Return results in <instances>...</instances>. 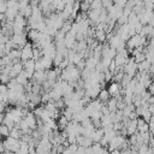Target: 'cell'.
<instances>
[{
    "instance_id": "cell-1",
    "label": "cell",
    "mask_w": 154,
    "mask_h": 154,
    "mask_svg": "<svg viewBox=\"0 0 154 154\" xmlns=\"http://www.w3.org/2000/svg\"><path fill=\"white\" fill-rule=\"evenodd\" d=\"M2 143H4V147H5V152L17 153L19 150V147H20V140H16L11 136L4 138Z\"/></svg>"
},
{
    "instance_id": "cell-2",
    "label": "cell",
    "mask_w": 154,
    "mask_h": 154,
    "mask_svg": "<svg viewBox=\"0 0 154 154\" xmlns=\"http://www.w3.org/2000/svg\"><path fill=\"white\" fill-rule=\"evenodd\" d=\"M29 59H32V45H31V42H28L20 49V60L26 61Z\"/></svg>"
},
{
    "instance_id": "cell-3",
    "label": "cell",
    "mask_w": 154,
    "mask_h": 154,
    "mask_svg": "<svg viewBox=\"0 0 154 154\" xmlns=\"http://www.w3.org/2000/svg\"><path fill=\"white\" fill-rule=\"evenodd\" d=\"M31 81H32V82H35V83L42 84L45 81H47V77H46V71H43V70L35 71V72H34V75H32Z\"/></svg>"
},
{
    "instance_id": "cell-4",
    "label": "cell",
    "mask_w": 154,
    "mask_h": 154,
    "mask_svg": "<svg viewBox=\"0 0 154 154\" xmlns=\"http://www.w3.org/2000/svg\"><path fill=\"white\" fill-rule=\"evenodd\" d=\"M149 131L148 123H146L141 117L137 118V132H147Z\"/></svg>"
},
{
    "instance_id": "cell-5",
    "label": "cell",
    "mask_w": 154,
    "mask_h": 154,
    "mask_svg": "<svg viewBox=\"0 0 154 154\" xmlns=\"http://www.w3.org/2000/svg\"><path fill=\"white\" fill-rule=\"evenodd\" d=\"M109 94H108V91L106 90V89H101L100 90V93H99V95H97V100H100L102 103H106L108 100H109Z\"/></svg>"
},
{
    "instance_id": "cell-6",
    "label": "cell",
    "mask_w": 154,
    "mask_h": 154,
    "mask_svg": "<svg viewBox=\"0 0 154 154\" xmlns=\"http://www.w3.org/2000/svg\"><path fill=\"white\" fill-rule=\"evenodd\" d=\"M14 79L17 81V83H19V84H20V85H23V87H24V85L28 83V81H29V78H28V76L25 75V72H24V71H22V72H20V73L14 78Z\"/></svg>"
},
{
    "instance_id": "cell-7",
    "label": "cell",
    "mask_w": 154,
    "mask_h": 154,
    "mask_svg": "<svg viewBox=\"0 0 154 154\" xmlns=\"http://www.w3.org/2000/svg\"><path fill=\"white\" fill-rule=\"evenodd\" d=\"M106 106H107L109 113L116 112V111H117V100H116L114 97H109V100L106 102Z\"/></svg>"
},
{
    "instance_id": "cell-8",
    "label": "cell",
    "mask_w": 154,
    "mask_h": 154,
    "mask_svg": "<svg viewBox=\"0 0 154 154\" xmlns=\"http://www.w3.org/2000/svg\"><path fill=\"white\" fill-rule=\"evenodd\" d=\"M22 130L18 128V126H16L14 125V128L10 131V136L11 137H13V138H16V140H20V137H22Z\"/></svg>"
},
{
    "instance_id": "cell-9",
    "label": "cell",
    "mask_w": 154,
    "mask_h": 154,
    "mask_svg": "<svg viewBox=\"0 0 154 154\" xmlns=\"http://www.w3.org/2000/svg\"><path fill=\"white\" fill-rule=\"evenodd\" d=\"M63 60H64V55L57 52V54H55V55H54V58H53V65H54L55 67H58Z\"/></svg>"
},
{
    "instance_id": "cell-10",
    "label": "cell",
    "mask_w": 154,
    "mask_h": 154,
    "mask_svg": "<svg viewBox=\"0 0 154 154\" xmlns=\"http://www.w3.org/2000/svg\"><path fill=\"white\" fill-rule=\"evenodd\" d=\"M132 58H134V61H135L136 64H140V63H142V61H144V60H146V55H144V53H143V52H140V53L135 54Z\"/></svg>"
},
{
    "instance_id": "cell-11",
    "label": "cell",
    "mask_w": 154,
    "mask_h": 154,
    "mask_svg": "<svg viewBox=\"0 0 154 154\" xmlns=\"http://www.w3.org/2000/svg\"><path fill=\"white\" fill-rule=\"evenodd\" d=\"M0 131H1V137L6 138V137H8V136H10V131H11V130H10L6 125L1 124V125H0Z\"/></svg>"
},
{
    "instance_id": "cell-12",
    "label": "cell",
    "mask_w": 154,
    "mask_h": 154,
    "mask_svg": "<svg viewBox=\"0 0 154 154\" xmlns=\"http://www.w3.org/2000/svg\"><path fill=\"white\" fill-rule=\"evenodd\" d=\"M141 118H142V119H143V120H144L146 123H149V122L152 120V113H150V112H149V111L147 109V111H144V112L142 113Z\"/></svg>"
},
{
    "instance_id": "cell-13",
    "label": "cell",
    "mask_w": 154,
    "mask_h": 154,
    "mask_svg": "<svg viewBox=\"0 0 154 154\" xmlns=\"http://www.w3.org/2000/svg\"><path fill=\"white\" fill-rule=\"evenodd\" d=\"M148 91L152 96H154V82H152V84L148 87Z\"/></svg>"
},
{
    "instance_id": "cell-14",
    "label": "cell",
    "mask_w": 154,
    "mask_h": 154,
    "mask_svg": "<svg viewBox=\"0 0 154 154\" xmlns=\"http://www.w3.org/2000/svg\"><path fill=\"white\" fill-rule=\"evenodd\" d=\"M4 153H5V147H4L2 140L0 138V154H4Z\"/></svg>"
},
{
    "instance_id": "cell-15",
    "label": "cell",
    "mask_w": 154,
    "mask_h": 154,
    "mask_svg": "<svg viewBox=\"0 0 154 154\" xmlns=\"http://www.w3.org/2000/svg\"><path fill=\"white\" fill-rule=\"evenodd\" d=\"M109 154H120V150L119 149H114V150L109 152Z\"/></svg>"
},
{
    "instance_id": "cell-16",
    "label": "cell",
    "mask_w": 154,
    "mask_h": 154,
    "mask_svg": "<svg viewBox=\"0 0 154 154\" xmlns=\"http://www.w3.org/2000/svg\"><path fill=\"white\" fill-rule=\"evenodd\" d=\"M0 138H1V131H0Z\"/></svg>"
}]
</instances>
